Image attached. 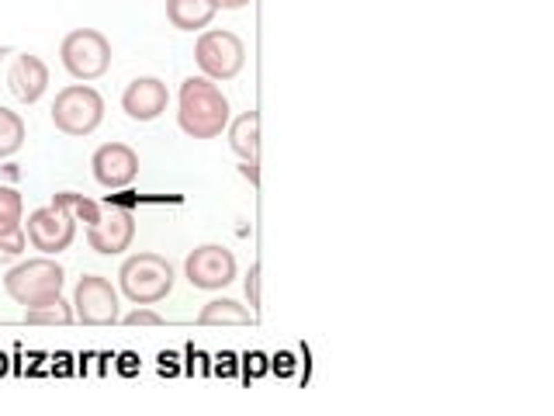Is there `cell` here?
I'll use <instances>...</instances> for the list:
<instances>
[{
	"instance_id": "12",
	"label": "cell",
	"mask_w": 554,
	"mask_h": 416,
	"mask_svg": "<svg viewBox=\"0 0 554 416\" xmlns=\"http://www.w3.org/2000/svg\"><path fill=\"white\" fill-rule=\"evenodd\" d=\"M166 101H170L166 84L156 80V77H135V80L125 87V94H122V108H125V115L135 118V122H153V118H160V115L166 111Z\"/></svg>"
},
{
	"instance_id": "27",
	"label": "cell",
	"mask_w": 554,
	"mask_h": 416,
	"mask_svg": "<svg viewBox=\"0 0 554 416\" xmlns=\"http://www.w3.org/2000/svg\"><path fill=\"white\" fill-rule=\"evenodd\" d=\"M215 8H222V11H239V8H246L249 0H211Z\"/></svg>"
},
{
	"instance_id": "25",
	"label": "cell",
	"mask_w": 554,
	"mask_h": 416,
	"mask_svg": "<svg viewBox=\"0 0 554 416\" xmlns=\"http://www.w3.org/2000/svg\"><path fill=\"white\" fill-rule=\"evenodd\" d=\"M239 170H242V177H246V180H249L253 187L260 184V173H256V160H242V167H239Z\"/></svg>"
},
{
	"instance_id": "28",
	"label": "cell",
	"mask_w": 554,
	"mask_h": 416,
	"mask_svg": "<svg viewBox=\"0 0 554 416\" xmlns=\"http://www.w3.org/2000/svg\"><path fill=\"white\" fill-rule=\"evenodd\" d=\"M274 368L281 371V375H292V354H277V357H274Z\"/></svg>"
},
{
	"instance_id": "21",
	"label": "cell",
	"mask_w": 554,
	"mask_h": 416,
	"mask_svg": "<svg viewBox=\"0 0 554 416\" xmlns=\"http://www.w3.org/2000/svg\"><path fill=\"white\" fill-rule=\"evenodd\" d=\"M28 250V236H25V226L8 233V236H0V264H8V261H18L21 254Z\"/></svg>"
},
{
	"instance_id": "24",
	"label": "cell",
	"mask_w": 554,
	"mask_h": 416,
	"mask_svg": "<svg viewBox=\"0 0 554 416\" xmlns=\"http://www.w3.org/2000/svg\"><path fill=\"white\" fill-rule=\"evenodd\" d=\"M256 278H260V264H253V267H249V278H246V295H249V305H260V285H256Z\"/></svg>"
},
{
	"instance_id": "3",
	"label": "cell",
	"mask_w": 554,
	"mask_h": 416,
	"mask_svg": "<svg viewBox=\"0 0 554 416\" xmlns=\"http://www.w3.org/2000/svg\"><path fill=\"white\" fill-rule=\"evenodd\" d=\"M122 292L135 305H156L173 292V267L160 254H132L118 271Z\"/></svg>"
},
{
	"instance_id": "6",
	"label": "cell",
	"mask_w": 554,
	"mask_h": 416,
	"mask_svg": "<svg viewBox=\"0 0 554 416\" xmlns=\"http://www.w3.org/2000/svg\"><path fill=\"white\" fill-rule=\"evenodd\" d=\"M194 59L208 80H232L246 63V49H242L239 35H232L225 28H211L194 42Z\"/></svg>"
},
{
	"instance_id": "7",
	"label": "cell",
	"mask_w": 554,
	"mask_h": 416,
	"mask_svg": "<svg viewBox=\"0 0 554 416\" xmlns=\"http://www.w3.org/2000/svg\"><path fill=\"white\" fill-rule=\"evenodd\" d=\"M25 236H28V243H32L35 250H42V254H59V250H66V247L73 243V236H77V219H73L70 208H63V205L52 201V205L35 208V212L28 216Z\"/></svg>"
},
{
	"instance_id": "9",
	"label": "cell",
	"mask_w": 554,
	"mask_h": 416,
	"mask_svg": "<svg viewBox=\"0 0 554 416\" xmlns=\"http://www.w3.org/2000/svg\"><path fill=\"white\" fill-rule=\"evenodd\" d=\"M184 274L194 288L215 292V288H225L236 278V257H232V250H225L218 243H204L194 254H187Z\"/></svg>"
},
{
	"instance_id": "17",
	"label": "cell",
	"mask_w": 554,
	"mask_h": 416,
	"mask_svg": "<svg viewBox=\"0 0 554 416\" xmlns=\"http://www.w3.org/2000/svg\"><path fill=\"white\" fill-rule=\"evenodd\" d=\"M77 316H73V309L63 302V295L56 299V302H49V305H39V309H25V323H32V326H66V323H73Z\"/></svg>"
},
{
	"instance_id": "18",
	"label": "cell",
	"mask_w": 554,
	"mask_h": 416,
	"mask_svg": "<svg viewBox=\"0 0 554 416\" xmlns=\"http://www.w3.org/2000/svg\"><path fill=\"white\" fill-rule=\"evenodd\" d=\"M52 201L63 205V208H70L73 219H77V223H87V226H94V223L101 219V212H104L97 201H90V198H84V194H77V191H59Z\"/></svg>"
},
{
	"instance_id": "19",
	"label": "cell",
	"mask_w": 554,
	"mask_h": 416,
	"mask_svg": "<svg viewBox=\"0 0 554 416\" xmlns=\"http://www.w3.org/2000/svg\"><path fill=\"white\" fill-rule=\"evenodd\" d=\"M21 142H25V122H21L15 111L0 108V156L18 153Z\"/></svg>"
},
{
	"instance_id": "26",
	"label": "cell",
	"mask_w": 554,
	"mask_h": 416,
	"mask_svg": "<svg viewBox=\"0 0 554 416\" xmlns=\"http://www.w3.org/2000/svg\"><path fill=\"white\" fill-rule=\"evenodd\" d=\"M173 361H177V357L163 350V354H160V371H163V375H177V364H173Z\"/></svg>"
},
{
	"instance_id": "2",
	"label": "cell",
	"mask_w": 554,
	"mask_h": 416,
	"mask_svg": "<svg viewBox=\"0 0 554 416\" xmlns=\"http://www.w3.org/2000/svg\"><path fill=\"white\" fill-rule=\"evenodd\" d=\"M63 281H66V274H63V267H59L56 261L35 257V261H21L18 267L8 271L4 292H8L18 305L39 309V305H49V302L59 299Z\"/></svg>"
},
{
	"instance_id": "11",
	"label": "cell",
	"mask_w": 554,
	"mask_h": 416,
	"mask_svg": "<svg viewBox=\"0 0 554 416\" xmlns=\"http://www.w3.org/2000/svg\"><path fill=\"white\" fill-rule=\"evenodd\" d=\"M90 167H94V180H97L101 187L115 191V187H128V184L135 180V173H139V156H135V149L125 146V142H104V146L94 153Z\"/></svg>"
},
{
	"instance_id": "4",
	"label": "cell",
	"mask_w": 554,
	"mask_h": 416,
	"mask_svg": "<svg viewBox=\"0 0 554 416\" xmlns=\"http://www.w3.org/2000/svg\"><path fill=\"white\" fill-rule=\"evenodd\" d=\"M59 59L66 66V73L80 84H90L97 77L108 73L111 66V42L97 32V28H73L63 46H59Z\"/></svg>"
},
{
	"instance_id": "29",
	"label": "cell",
	"mask_w": 554,
	"mask_h": 416,
	"mask_svg": "<svg viewBox=\"0 0 554 416\" xmlns=\"http://www.w3.org/2000/svg\"><path fill=\"white\" fill-rule=\"evenodd\" d=\"M122 375H135V354H122Z\"/></svg>"
},
{
	"instance_id": "16",
	"label": "cell",
	"mask_w": 554,
	"mask_h": 416,
	"mask_svg": "<svg viewBox=\"0 0 554 416\" xmlns=\"http://www.w3.org/2000/svg\"><path fill=\"white\" fill-rule=\"evenodd\" d=\"M198 323L201 326H246V323H253V312L232 299H215L198 312Z\"/></svg>"
},
{
	"instance_id": "23",
	"label": "cell",
	"mask_w": 554,
	"mask_h": 416,
	"mask_svg": "<svg viewBox=\"0 0 554 416\" xmlns=\"http://www.w3.org/2000/svg\"><path fill=\"white\" fill-rule=\"evenodd\" d=\"M242 361H246V378H256V375H263V371H267V364H263L267 357H263L260 350H253V354H246Z\"/></svg>"
},
{
	"instance_id": "15",
	"label": "cell",
	"mask_w": 554,
	"mask_h": 416,
	"mask_svg": "<svg viewBox=\"0 0 554 416\" xmlns=\"http://www.w3.org/2000/svg\"><path fill=\"white\" fill-rule=\"evenodd\" d=\"M229 142L242 160H256V153H260V111H242L229 125Z\"/></svg>"
},
{
	"instance_id": "14",
	"label": "cell",
	"mask_w": 554,
	"mask_h": 416,
	"mask_svg": "<svg viewBox=\"0 0 554 416\" xmlns=\"http://www.w3.org/2000/svg\"><path fill=\"white\" fill-rule=\"evenodd\" d=\"M215 4L211 0H166V21L180 32H194L204 28L215 18Z\"/></svg>"
},
{
	"instance_id": "30",
	"label": "cell",
	"mask_w": 554,
	"mask_h": 416,
	"mask_svg": "<svg viewBox=\"0 0 554 416\" xmlns=\"http://www.w3.org/2000/svg\"><path fill=\"white\" fill-rule=\"evenodd\" d=\"M215 371H218V375H232V354H222L218 364H215Z\"/></svg>"
},
{
	"instance_id": "13",
	"label": "cell",
	"mask_w": 554,
	"mask_h": 416,
	"mask_svg": "<svg viewBox=\"0 0 554 416\" xmlns=\"http://www.w3.org/2000/svg\"><path fill=\"white\" fill-rule=\"evenodd\" d=\"M8 84H11V91H15V97H18V101L35 104V101L46 94V87H49V66H46L39 56L25 53V56H18V59L11 63V70H8Z\"/></svg>"
},
{
	"instance_id": "8",
	"label": "cell",
	"mask_w": 554,
	"mask_h": 416,
	"mask_svg": "<svg viewBox=\"0 0 554 416\" xmlns=\"http://www.w3.org/2000/svg\"><path fill=\"white\" fill-rule=\"evenodd\" d=\"M73 316L84 326H108L118 319V292L111 288L108 278L84 274L73 292Z\"/></svg>"
},
{
	"instance_id": "32",
	"label": "cell",
	"mask_w": 554,
	"mask_h": 416,
	"mask_svg": "<svg viewBox=\"0 0 554 416\" xmlns=\"http://www.w3.org/2000/svg\"><path fill=\"white\" fill-rule=\"evenodd\" d=\"M4 56H8V49H0V63H4Z\"/></svg>"
},
{
	"instance_id": "20",
	"label": "cell",
	"mask_w": 554,
	"mask_h": 416,
	"mask_svg": "<svg viewBox=\"0 0 554 416\" xmlns=\"http://www.w3.org/2000/svg\"><path fill=\"white\" fill-rule=\"evenodd\" d=\"M21 229V194L11 187H0V236Z\"/></svg>"
},
{
	"instance_id": "31",
	"label": "cell",
	"mask_w": 554,
	"mask_h": 416,
	"mask_svg": "<svg viewBox=\"0 0 554 416\" xmlns=\"http://www.w3.org/2000/svg\"><path fill=\"white\" fill-rule=\"evenodd\" d=\"M4 361H8V357H4V354H0V375H4V371H8V364H4Z\"/></svg>"
},
{
	"instance_id": "22",
	"label": "cell",
	"mask_w": 554,
	"mask_h": 416,
	"mask_svg": "<svg viewBox=\"0 0 554 416\" xmlns=\"http://www.w3.org/2000/svg\"><path fill=\"white\" fill-rule=\"evenodd\" d=\"M125 323L128 326H163V316L153 312V309H135V312L125 316Z\"/></svg>"
},
{
	"instance_id": "5",
	"label": "cell",
	"mask_w": 554,
	"mask_h": 416,
	"mask_svg": "<svg viewBox=\"0 0 554 416\" xmlns=\"http://www.w3.org/2000/svg\"><path fill=\"white\" fill-rule=\"evenodd\" d=\"M104 118V101L94 87L87 84H70L56 94V104H52V125L63 132V135H73V139H84L90 135Z\"/></svg>"
},
{
	"instance_id": "1",
	"label": "cell",
	"mask_w": 554,
	"mask_h": 416,
	"mask_svg": "<svg viewBox=\"0 0 554 416\" xmlns=\"http://www.w3.org/2000/svg\"><path fill=\"white\" fill-rule=\"evenodd\" d=\"M177 122L191 139H215L229 125V101L208 77H187L177 94Z\"/></svg>"
},
{
	"instance_id": "10",
	"label": "cell",
	"mask_w": 554,
	"mask_h": 416,
	"mask_svg": "<svg viewBox=\"0 0 554 416\" xmlns=\"http://www.w3.org/2000/svg\"><path fill=\"white\" fill-rule=\"evenodd\" d=\"M132 240H135L132 212H125V208H111V201L101 212V219L94 226H87V243L97 254H122V250L132 247Z\"/></svg>"
}]
</instances>
